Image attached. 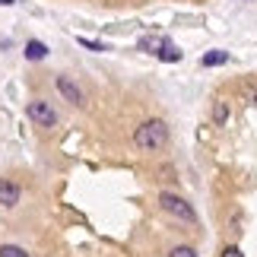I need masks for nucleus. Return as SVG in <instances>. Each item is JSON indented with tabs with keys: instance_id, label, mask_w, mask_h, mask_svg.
I'll use <instances>...</instances> for the list:
<instances>
[{
	"instance_id": "f257e3e1",
	"label": "nucleus",
	"mask_w": 257,
	"mask_h": 257,
	"mask_svg": "<svg viewBox=\"0 0 257 257\" xmlns=\"http://www.w3.org/2000/svg\"><path fill=\"white\" fill-rule=\"evenodd\" d=\"M165 143H169V124L162 117H150L134 131V146L143 153H159Z\"/></svg>"
},
{
	"instance_id": "f03ea898",
	"label": "nucleus",
	"mask_w": 257,
	"mask_h": 257,
	"mask_svg": "<svg viewBox=\"0 0 257 257\" xmlns=\"http://www.w3.org/2000/svg\"><path fill=\"white\" fill-rule=\"evenodd\" d=\"M159 206L169 216H175V219H181V222H197V213H194V206L184 200V197H178V194H159Z\"/></svg>"
},
{
	"instance_id": "7ed1b4c3",
	"label": "nucleus",
	"mask_w": 257,
	"mask_h": 257,
	"mask_svg": "<svg viewBox=\"0 0 257 257\" xmlns=\"http://www.w3.org/2000/svg\"><path fill=\"white\" fill-rule=\"evenodd\" d=\"M26 114H29V121L38 124V127H57V111L51 108V102H45V98L29 102L26 105Z\"/></svg>"
},
{
	"instance_id": "20e7f679",
	"label": "nucleus",
	"mask_w": 257,
	"mask_h": 257,
	"mask_svg": "<svg viewBox=\"0 0 257 257\" xmlns=\"http://www.w3.org/2000/svg\"><path fill=\"white\" fill-rule=\"evenodd\" d=\"M54 86H57V92H61V95H64L70 105H76V108H83V105H86V95H83V89L76 86V83L70 80V76H57V80H54Z\"/></svg>"
},
{
	"instance_id": "39448f33",
	"label": "nucleus",
	"mask_w": 257,
	"mask_h": 257,
	"mask_svg": "<svg viewBox=\"0 0 257 257\" xmlns=\"http://www.w3.org/2000/svg\"><path fill=\"white\" fill-rule=\"evenodd\" d=\"M23 191H19L16 181H7V178H0V206H16Z\"/></svg>"
},
{
	"instance_id": "423d86ee",
	"label": "nucleus",
	"mask_w": 257,
	"mask_h": 257,
	"mask_svg": "<svg viewBox=\"0 0 257 257\" xmlns=\"http://www.w3.org/2000/svg\"><path fill=\"white\" fill-rule=\"evenodd\" d=\"M26 57H29V61H45V57H48V45L38 42V38L26 42Z\"/></svg>"
},
{
	"instance_id": "0eeeda50",
	"label": "nucleus",
	"mask_w": 257,
	"mask_h": 257,
	"mask_svg": "<svg viewBox=\"0 0 257 257\" xmlns=\"http://www.w3.org/2000/svg\"><path fill=\"white\" fill-rule=\"evenodd\" d=\"M156 54H159V61H165V64H169V61H172V64L181 61V51H178L175 45H169V42H162V48H159Z\"/></svg>"
},
{
	"instance_id": "6e6552de",
	"label": "nucleus",
	"mask_w": 257,
	"mask_h": 257,
	"mask_svg": "<svg viewBox=\"0 0 257 257\" xmlns=\"http://www.w3.org/2000/svg\"><path fill=\"white\" fill-rule=\"evenodd\" d=\"M229 61V54L225 51H210V54H203V67H219Z\"/></svg>"
},
{
	"instance_id": "1a4fd4ad",
	"label": "nucleus",
	"mask_w": 257,
	"mask_h": 257,
	"mask_svg": "<svg viewBox=\"0 0 257 257\" xmlns=\"http://www.w3.org/2000/svg\"><path fill=\"white\" fill-rule=\"evenodd\" d=\"M0 257H29V254L19 248V244H4V248H0Z\"/></svg>"
},
{
	"instance_id": "9d476101",
	"label": "nucleus",
	"mask_w": 257,
	"mask_h": 257,
	"mask_svg": "<svg viewBox=\"0 0 257 257\" xmlns=\"http://www.w3.org/2000/svg\"><path fill=\"white\" fill-rule=\"evenodd\" d=\"M169 257H197V251H194V248H187V244H178V248L169 251Z\"/></svg>"
},
{
	"instance_id": "9b49d317",
	"label": "nucleus",
	"mask_w": 257,
	"mask_h": 257,
	"mask_svg": "<svg viewBox=\"0 0 257 257\" xmlns=\"http://www.w3.org/2000/svg\"><path fill=\"white\" fill-rule=\"evenodd\" d=\"M76 42H80L83 48H89V51H108V48H105L102 42H92V38H83V35H80V38H76Z\"/></svg>"
},
{
	"instance_id": "f8f14e48",
	"label": "nucleus",
	"mask_w": 257,
	"mask_h": 257,
	"mask_svg": "<svg viewBox=\"0 0 257 257\" xmlns=\"http://www.w3.org/2000/svg\"><path fill=\"white\" fill-rule=\"evenodd\" d=\"M213 117H216V124H222L225 117H229V108H225V105H216L213 108Z\"/></svg>"
},
{
	"instance_id": "ddd939ff",
	"label": "nucleus",
	"mask_w": 257,
	"mask_h": 257,
	"mask_svg": "<svg viewBox=\"0 0 257 257\" xmlns=\"http://www.w3.org/2000/svg\"><path fill=\"white\" fill-rule=\"evenodd\" d=\"M219 257H244V251L238 248V244H229V248H222V254Z\"/></svg>"
},
{
	"instance_id": "4468645a",
	"label": "nucleus",
	"mask_w": 257,
	"mask_h": 257,
	"mask_svg": "<svg viewBox=\"0 0 257 257\" xmlns=\"http://www.w3.org/2000/svg\"><path fill=\"white\" fill-rule=\"evenodd\" d=\"M16 4V0H0V7H13Z\"/></svg>"
}]
</instances>
